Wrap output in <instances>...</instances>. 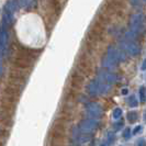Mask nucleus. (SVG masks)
<instances>
[{
    "label": "nucleus",
    "instance_id": "obj_1",
    "mask_svg": "<svg viewBox=\"0 0 146 146\" xmlns=\"http://www.w3.org/2000/svg\"><path fill=\"white\" fill-rule=\"evenodd\" d=\"M88 92L90 96H98V95H106L108 94L111 89V86L107 85L106 82L99 80V79H94L90 81L88 85Z\"/></svg>",
    "mask_w": 146,
    "mask_h": 146
},
{
    "label": "nucleus",
    "instance_id": "obj_2",
    "mask_svg": "<svg viewBox=\"0 0 146 146\" xmlns=\"http://www.w3.org/2000/svg\"><path fill=\"white\" fill-rule=\"evenodd\" d=\"M109 59L113 60L114 63H120V62H124L126 59V54L125 52L121 48H117L115 46H110L108 48V52H107V56Z\"/></svg>",
    "mask_w": 146,
    "mask_h": 146
},
{
    "label": "nucleus",
    "instance_id": "obj_3",
    "mask_svg": "<svg viewBox=\"0 0 146 146\" xmlns=\"http://www.w3.org/2000/svg\"><path fill=\"white\" fill-rule=\"evenodd\" d=\"M99 127V122L96 120H84L81 121L78 129L82 134H92Z\"/></svg>",
    "mask_w": 146,
    "mask_h": 146
},
{
    "label": "nucleus",
    "instance_id": "obj_4",
    "mask_svg": "<svg viewBox=\"0 0 146 146\" xmlns=\"http://www.w3.org/2000/svg\"><path fill=\"white\" fill-rule=\"evenodd\" d=\"M98 79L111 86V85H114L117 81V75L112 72H109V70H106V69H100L98 72Z\"/></svg>",
    "mask_w": 146,
    "mask_h": 146
},
{
    "label": "nucleus",
    "instance_id": "obj_5",
    "mask_svg": "<svg viewBox=\"0 0 146 146\" xmlns=\"http://www.w3.org/2000/svg\"><path fill=\"white\" fill-rule=\"evenodd\" d=\"M9 44V33L5 27L0 28V54L3 55L8 48Z\"/></svg>",
    "mask_w": 146,
    "mask_h": 146
},
{
    "label": "nucleus",
    "instance_id": "obj_6",
    "mask_svg": "<svg viewBox=\"0 0 146 146\" xmlns=\"http://www.w3.org/2000/svg\"><path fill=\"white\" fill-rule=\"evenodd\" d=\"M143 29V15H134L131 18V31L137 34Z\"/></svg>",
    "mask_w": 146,
    "mask_h": 146
},
{
    "label": "nucleus",
    "instance_id": "obj_7",
    "mask_svg": "<svg viewBox=\"0 0 146 146\" xmlns=\"http://www.w3.org/2000/svg\"><path fill=\"white\" fill-rule=\"evenodd\" d=\"M123 51H125L131 56H135L139 54V45L134 41H127L123 43Z\"/></svg>",
    "mask_w": 146,
    "mask_h": 146
},
{
    "label": "nucleus",
    "instance_id": "obj_8",
    "mask_svg": "<svg viewBox=\"0 0 146 146\" xmlns=\"http://www.w3.org/2000/svg\"><path fill=\"white\" fill-rule=\"evenodd\" d=\"M87 111H88V114L90 117H100L102 115V108L99 103H95V102H91V103H88L87 106Z\"/></svg>",
    "mask_w": 146,
    "mask_h": 146
},
{
    "label": "nucleus",
    "instance_id": "obj_9",
    "mask_svg": "<svg viewBox=\"0 0 146 146\" xmlns=\"http://www.w3.org/2000/svg\"><path fill=\"white\" fill-rule=\"evenodd\" d=\"M13 21V18H12V13L10 11H8L7 9H5L3 11V23L6 27H10L12 24Z\"/></svg>",
    "mask_w": 146,
    "mask_h": 146
},
{
    "label": "nucleus",
    "instance_id": "obj_10",
    "mask_svg": "<svg viewBox=\"0 0 146 146\" xmlns=\"http://www.w3.org/2000/svg\"><path fill=\"white\" fill-rule=\"evenodd\" d=\"M91 139V135L90 134H77V137H76V142L79 143V144H84V143H88L89 141Z\"/></svg>",
    "mask_w": 146,
    "mask_h": 146
},
{
    "label": "nucleus",
    "instance_id": "obj_11",
    "mask_svg": "<svg viewBox=\"0 0 146 146\" xmlns=\"http://www.w3.org/2000/svg\"><path fill=\"white\" fill-rule=\"evenodd\" d=\"M18 8H20L19 7V2H18V1H9L7 5H6L5 9H7L8 11H10V12L12 13L13 11L18 10Z\"/></svg>",
    "mask_w": 146,
    "mask_h": 146
},
{
    "label": "nucleus",
    "instance_id": "obj_12",
    "mask_svg": "<svg viewBox=\"0 0 146 146\" xmlns=\"http://www.w3.org/2000/svg\"><path fill=\"white\" fill-rule=\"evenodd\" d=\"M102 65L103 67H106V68H109V69H112V68H114L115 66L117 65V63H114L113 60H111L109 59L108 57H106V58L102 60Z\"/></svg>",
    "mask_w": 146,
    "mask_h": 146
},
{
    "label": "nucleus",
    "instance_id": "obj_13",
    "mask_svg": "<svg viewBox=\"0 0 146 146\" xmlns=\"http://www.w3.org/2000/svg\"><path fill=\"white\" fill-rule=\"evenodd\" d=\"M137 113L135 112V111H131V112H129L127 113V120H129V122L130 123H134V122H136V120H137Z\"/></svg>",
    "mask_w": 146,
    "mask_h": 146
},
{
    "label": "nucleus",
    "instance_id": "obj_14",
    "mask_svg": "<svg viewBox=\"0 0 146 146\" xmlns=\"http://www.w3.org/2000/svg\"><path fill=\"white\" fill-rule=\"evenodd\" d=\"M127 103H129V106L132 107V108H135V107H137V99L135 98V96H131L129 99H127Z\"/></svg>",
    "mask_w": 146,
    "mask_h": 146
},
{
    "label": "nucleus",
    "instance_id": "obj_15",
    "mask_svg": "<svg viewBox=\"0 0 146 146\" xmlns=\"http://www.w3.org/2000/svg\"><path fill=\"white\" fill-rule=\"evenodd\" d=\"M121 115H122V110H121V108H115V109L113 110L112 117H114V119H119V117H121Z\"/></svg>",
    "mask_w": 146,
    "mask_h": 146
},
{
    "label": "nucleus",
    "instance_id": "obj_16",
    "mask_svg": "<svg viewBox=\"0 0 146 146\" xmlns=\"http://www.w3.org/2000/svg\"><path fill=\"white\" fill-rule=\"evenodd\" d=\"M139 100H141V102H145V88L144 87H141L139 89Z\"/></svg>",
    "mask_w": 146,
    "mask_h": 146
},
{
    "label": "nucleus",
    "instance_id": "obj_17",
    "mask_svg": "<svg viewBox=\"0 0 146 146\" xmlns=\"http://www.w3.org/2000/svg\"><path fill=\"white\" fill-rule=\"evenodd\" d=\"M123 125H124V122L121 120V121H117V123H114L113 127H114V130H115V131H120V130L123 127Z\"/></svg>",
    "mask_w": 146,
    "mask_h": 146
},
{
    "label": "nucleus",
    "instance_id": "obj_18",
    "mask_svg": "<svg viewBox=\"0 0 146 146\" xmlns=\"http://www.w3.org/2000/svg\"><path fill=\"white\" fill-rule=\"evenodd\" d=\"M108 139H109L110 144H113V143H114V141H115V136H114V134H113L112 132H110L109 134H108Z\"/></svg>",
    "mask_w": 146,
    "mask_h": 146
},
{
    "label": "nucleus",
    "instance_id": "obj_19",
    "mask_svg": "<svg viewBox=\"0 0 146 146\" xmlns=\"http://www.w3.org/2000/svg\"><path fill=\"white\" fill-rule=\"evenodd\" d=\"M130 136H131V130L130 129H125V131L123 132V137L125 139H130Z\"/></svg>",
    "mask_w": 146,
    "mask_h": 146
},
{
    "label": "nucleus",
    "instance_id": "obj_20",
    "mask_svg": "<svg viewBox=\"0 0 146 146\" xmlns=\"http://www.w3.org/2000/svg\"><path fill=\"white\" fill-rule=\"evenodd\" d=\"M141 129H142V127H141L139 125V126H136V127L134 129V131H133V134H137V133L141 131Z\"/></svg>",
    "mask_w": 146,
    "mask_h": 146
},
{
    "label": "nucleus",
    "instance_id": "obj_21",
    "mask_svg": "<svg viewBox=\"0 0 146 146\" xmlns=\"http://www.w3.org/2000/svg\"><path fill=\"white\" fill-rule=\"evenodd\" d=\"M137 146H145V141L142 139L141 141H139V143H137Z\"/></svg>",
    "mask_w": 146,
    "mask_h": 146
},
{
    "label": "nucleus",
    "instance_id": "obj_22",
    "mask_svg": "<svg viewBox=\"0 0 146 146\" xmlns=\"http://www.w3.org/2000/svg\"><path fill=\"white\" fill-rule=\"evenodd\" d=\"M1 54H0V75H1V73H2V64H1Z\"/></svg>",
    "mask_w": 146,
    "mask_h": 146
},
{
    "label": "nucleus",
    "instance_id": "obj_23",
    "mask_svg": "<svg viewBox=\"0 0 146 146\" xmlns=\"http://www.w3.org/2000/svg\"><path fill=\"white\" fill-rule=\"evenodd\" d=\"M142 70H145V62H143L142 64Z\"/></svg>",
    "mask_w": 146,
    "mask_h": 146
},
{
    "label": "nucleus",
    "instance_id": "obj_24",
    "mask_svg": "<svg viewBox=\"0 0 146 146\" xmlns=\"http://www.w3.org/2000/svg\"><path fill=\"white\" fill-rule=\"evenodd\" d=\"M122 94H123V95H126V94H127V90H126V89H123V90H122Z\"/></svg>",
    "mask_w": 146,
    "mask_h": 146
},
{
    "label": "nucleus",
    "instance_id": "obj_25",
    "mask_svg": "<svg viewBox=\"0 0 146 146\" xmlns=\"http://www.w3.org/2000/svg\"><path fill=\"white\" fill-rule=\"evenodd\" d=\"M101 146H109V145H108L107 143H102V144H101Z\"/></svg>",
    "mask_w": 146,
    "mask_h": 146
}]
</instances>
